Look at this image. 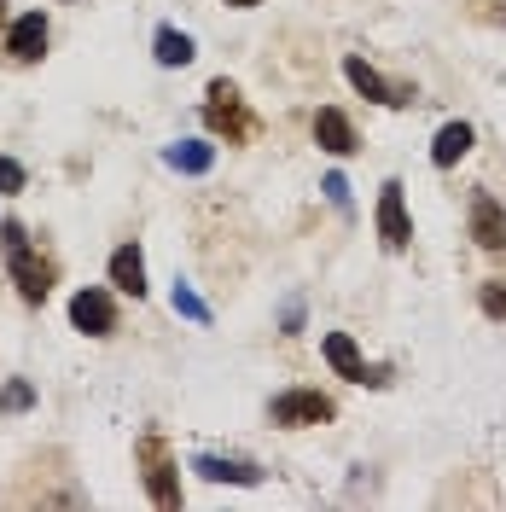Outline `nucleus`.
I'll return each instance as SVG.
<instances>
[{
  "label": "nucleus",
  "mask_w": 506,
  "mask_h": 512,
  "mask_svg": "<svg viewBox=\"0 0 506 512\" xmlns=\"http://www.w3.org/2000/svg\"><path fill=\"white\" fill-rule=\"evenodd\" d=\"M0 251H6V274H12V286L24 303H47V291H53V262L30 245V233L18 222L0 227Z\"/></svg>",
  "instance_id": "obj_1"
},
{
  "label": "nucleus",
  "mask_w": 506,
  "mask_h": 512,
  "mask_svg": "<svg viewBox=\"0 0 506 512\" xmlns=\"http://www.w3.org/2000/svg\"><path fill=\"white\" fill-rule=\"evenodd\" d=\"M134 460H140V483H146L152 507H163V512L181 507V466H175V448L163 443V431H140Z\"/></svg>",
  "instance_id": "obj_2"
},
{
  "label": "nucleus",
  "mask_w": 506,
  "mask_h": 512,
  "mask_svg": "<svg viewBox=\"0 0 506 512\" xmlns=\"http://www.w3.org/2000/svg\"><path fill=\"white\" fill-rule=\"evenodd\" d=\"M204 123H210V134L227 140V146H251L256 140V117L245 111V99H239V88H233L227 76H216L210 94H204Z\"/></svg>",
  "instance_id": "obj_3"
},
{
  "label": "nucleus",
  "mask_w": 506,
  "mask_h": 512,
  "mask_svg": "<svg viewBox=\"0 0 506 512\" xmlns=\"http://www.w3.org/2000/svg\"><path fill=\"white\" fill-rule=\"evenodd\" d=\"M268 419H274L280 431H309V425L338 419V408H332V396H320V390H285V396L268 402Z\"/></svg>",
  "instance_id": "obj_4"
},
{
  "label": "nucleus",
  "mask_w": 506,
  "mask_h": 512,
  "mask_svg": "<svg viewBox=\"0 0 506 512\" xmlns=\"http://www.w3.org/2000/svg\"><path fill=\"white\" fill-rule=\"evenodd\" d=\"M320 350H326V361H332V373H338V379L373 384V390H384V384H390V367H367L349 332H326V338H320Z\"/></svg>",
  "instance_id": "obj_5"
},
{
  "label": "nucleus",
  "mask_w": 506,
  "mask_h": 512,
  "mask_svg": "<svg viewBox=\"0 0 506 512\" xmlns=\"http://www.w3.org/2000/svg\"><path fill=\"white\" fill-rule=\"evenodd\" d=\"M402 192H408L402 181H384L379 187V245L390 256L413 245V222H408V198H402Z\"/></svg>",
  "instance_id": "obj_6"
},
{
  "label": "nucleus",
  "mask_w": 506,
  "mask_h": 512,
  "mask_svg": "<svg viewBox=\"0 0 506 512\" xmlns=\"http://www.w3.org/2000/svg\"><path fill=\"white\" fill-rule=\"evenodd\" d=\"M70 326L88 332V338H111V332H117V303H111V291L105 286L76 291V297H70Z\"/></svg>",
  "instance_id": "obj_7"
},
{
  "label": "nucleus",
  "mask_w": 506,
  "mask_h": 512,
  "mask_svg": "<svg viewBox=\"0 0 506 512\" xmlns=\"http://www.w3.org/2000/svg\"><path fill=\"white\" fill-rule=\"evenodd\" d=\"M344 76H349V88H355L361 99H373V105H413V88H402V82H384V76L361 59V53H349V59H344Z\"/></svg>",
  "instance_id": "obj_8"
},
{
  "label": "nucleus",
  "mask_w": 506,
  "mask_h": 512,
  "mask_svg": "<svg viewBox=\"0 0 506 512\" xmlns=\"http://www.w3.org/2000/svg\"><path fill=\"white\" fill-rule=\"evenodd\" d=\"M192 472L204 483H239V489H256L262 483V466L256 460H239V454H192Z\"/></svg>",
  "instance_id": "obj_9"
},
{
  "label": "nucleus",
  "mask_w": 506,
  "mask_h": 512,
  "mask_svg": "<svg viewBox=\"0 0 506 512\" xmlns=\"http://www.w3.org/2000/svg\"><path fill=\"white\" fill-rule=\"evenodd\" d=\"M472 239H477V251H489V256L506 251V210H501V198L472 192Z\"/></svg>",
  "instance_id": "obj_10"
},
{
  "label": "nucleus",
  "mask_w": 506,
  "mask_h": 512,
  "mask_svg": "<svg viewBox=\"0 0 506 512\" xmlns=\"http://www.w3.org/2000/svg\"><path fill=\"white\" fill-rule=\"evenodd\" d=\"M41 53H47V18H41V12H24V18H12V30H6V59L35 64Z\"/></svg>",
  "instance_id": "obj_11"
},
{
  "label": "nucleus",
  "mask_w": 506,
  "mask_h": 512,
  "mask_svg": "<svg viewBox=\"0 0 506 512\" xmlns=\"http://www.w3.org/2000/svg\"><path fill=\"white\" fill-rule=\"evenodd\" d=\"M315 140H320V152H332V158H349V152H361V140H355V123H349L338 105H320V111H315Z\"/></svg>",
  "instance_id": "obj_12"
},
{
  "label": "nucleus",
  "mask_w": 506,
  "mask_h": 512,
  "mask_svg": "<svg viewBox=\"0 0 506 512\" xmlns=\"http://www.w3.org/2000/svg\"><path fill=\"white\" fill-rule=\"evenodd\" d=\"M111 286L123 297H146V256H140V245H117L111 251Z\"/></svg>",
  "instance_id": "obj_13"
},
{
  "label": "nucleus",
  "mask_w": 506,
  "mask_h": 512,
  "mask_svg": "<svg viewBox=\"0 0 506 512\" xmlns=\"http://www.w3.org/2000/svg\"><path fill=\"white\" fill-rule=\"evenodd\" d=\"M152 59H158L163 70H187V64L198 59V47H192V35H187V30L163 24V30L152 35Z\"/></svg>",
  "instance_id": "obj_14"
},
{
  "label": "nucleus",
  "mask_w": 506,
  "mask_h": 512,
  "mask_svg": "<svg viewBox=\"0 0 506 512\" xmlns=\"http://www.w3.org/2000/svg\"><path fill=\"white\" fill-rule=\"evenodd\" d=\"M472 123H443L437 128V140H431V163H437V169H454V163L466 158V152H472Z\"/></svg>",
  "instance_id": "obj_15"
},
{
  "label": "nucleus",
  "mask_w": 506,
  "mask_h": 512,
  "mask_svg": "<svg viewBox=\"0 0 506 512\" xmlns=\"http://www.w3.org/2000/svg\"><path fill=\"white\" fill-rule=\"evenodd\" d=\"M163 163L181 169V175H210L216 146H210V140H175V146H163Z\"/></svg>",
  "instance_id": "obj_16"
},
{
  "label": "nucleus",
  "mask_w": 506,
  "mask_h": 512,
  "mask_svg": "<svg viewBox=\"0 0 506 512\" xmlns=\"http://www.w3.org/2000/svg\"><path fill=\"white\" fill-rule=\"evenodd\" d=\"M169 303H175V315H187L192 326H210V303L198 297V291L187 286V280H175V291H169Z\"/></svg>",
  "instance_id": "obj_17"
},
{
  "label": "nucleus",
  "mask_w": 506,
  "mask_h": 512,
  "mask_svg": "<svg viewBox=\"0 0 506 512\" xmlns=\"http://www.w3.org/2000/svg\"><path fill=\"white\" fill-rule=\"evenodd\" d=\"M0 408H6V414H24V408H35V384L30 379H6V384H0Z\"/></svg>",
  "instance_id": "obj_18"
},
{
  "label": "nucleus",
  "mask_w": 506,
  "mask_h": 512,
  "mask_svg": "<svg viewBox=\"0 0 506 512\" xmlns=\"http://www.w3.org/2000/svg\"><path fill=\"white\" fill-rule=\"evenodd\" d=\"M477 303H483V315L489 320H506V280H483Z\"/></svg>",
  "instance_id": "obj_19"
},
{
  "label": "nucleus",
  "mask_w": 506,
  "mask_h": 512,
  "mask_svg": "<svg viewBox=\"0 0 506 512\" xmlns=\"http://www.w3.org/2000/svg\"><path fill=\"white\" fill-rule=\"evenodd\" d=\"M24 163H12V158H0V192H24Z\"/></svg>",
  "instance_id": "obj_20"
},
{
  "label": "nucleus",
  "mask_w": 506,
  "mask_h": 512,
  "mask_svg": "<svg viewBox=\"0 0 506 512\" xmlns=\"http://www.w3.org/2000/svg\"><path fill=\"white\" fill-rule=\"evenodd\" d=\"M320 192H326L338 210H349V181H344V175H326V181H320Z\"/></svg>",
  "instance_id": "obj_21"
},
{
  "label": "nucleus",
  "mask_w": 506,
  "mask_h": 512,
  "mask_svg": "<svg viewBox=\"0 0 506 512\" xmlns=\"http://www.w3.org/2000/svg\"><path fill=\"white\" fill-rule=\"evenodd\" d=\"M280 326H285V332H303V297H291V303H285Z\"/></svg>",
  "instance_id": "obj_22"
},
{
  "label": "nucleus",
  "mask_w": 506,
  "mask_h": 512,
  "mask_svg": "<svg viewBox=\"0 0 506 512\" xmlns=\"http://www.w3.org/2000/svg\"><path fill=\"white\" fill-rule=\"evenodd\" d=\"M0 53H6V0H0Z\"/></svg>",
  "instance_id": "obj_23"
},
{
  "label": "nucleus",
  "mask_w": 506,
  "mask_h": 512,
  "mask_svg": "<svg viewBox=\"0 0 506 512\" xmlns=\"http://www.w3.org/2000/svg\"><path fill=\"white\" fill-rule=\"evenodd\" d=\"M227 6H262V0H227Z\"/></svg>",
  "instance_id": "obj_24"
}]
</instances>
